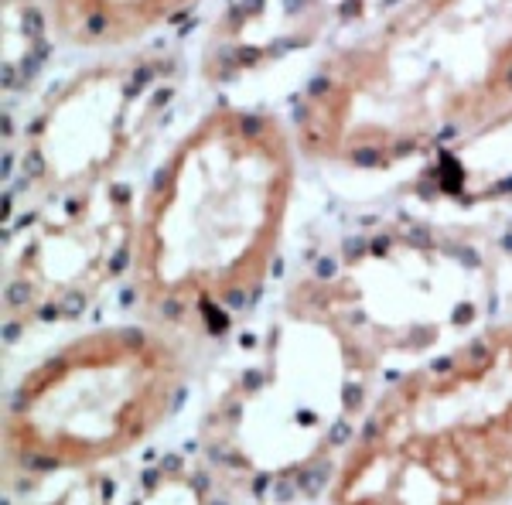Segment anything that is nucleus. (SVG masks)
<instances>
[{
  "label": "nucleus",
  "instance_id": "nucleus-1",
  "mask_svg": "<svg viewBox=\"0 0 512 505\" xmlns=\"http://www.w3.org/2000/svg\"><path fill=\"white\" fill-rule=\"evenodd\" d=\"M294 123L219 103L195 117L137 195L127 287L137 318L216 342L274 284L301 164Z\"/></svg>",
  "mask_w": 512,
  "mask_h": 505
},
{
  "label": "nucleus",
  "instance_id": "nucleus-6",
  "mask_svg": "<svg viewBox=\"0 0 512 505\" xmlns=\"http://www.w3.org/2000/svg\"><path fill=\"white\" fill-rule=\"evenodd\" d=\"M137 198L120 185H93L38 198L7 233L4 297L18 325L72 321L130 273Z\"/></svg>",
  "mask_w": 512,
  "mask_h": 505
},
{
  "label": "nucleus",
  "instance_id": "nucleus-7",
  "mask_svg": "<svg viewBox=\"0 0 512 505\" xmlns=\"http://www.w3.org/2000/svg\"><path fill=\"white\" fill-rule=\"evenodd\" d=\"M202 0H41L45 24L72 52H134L147 38L171 28Z\"/></svg>",
  "mask_w": 512,
  "mask_h": 505
},
{
  "label": "nucleus",
  "instance_id": "nucleus-4",
  "mask_svg": "<svg viewBox=\"0 0 512 505\" xmlns=\"http://www.w3.org/2000/svg\"><path fill=\"white\" fill-rule=\"evenodd\" d=\"M192 389L188 342L154 321H103L62 338L7 393V465L35 478L134 458Z\"/></svg>",
  "mask_w": 512,
  "mask_h": 505
},
{
  "label": "nucleus",
  "instance_id": "nucleus-3",
  "mask_svg": "<svg viewBox=\"0 0 512 505\" xmlns=\"http://www.w3.org/2000/svg\"><path fill=\"white\" fill-rule=\"evenodd\" d=\"M325 505H512V318L393 372L345 434Z\"/></svg>",
  "mask_w": 512,
  "mask_h": 505
},
{
  "label": "nucleus",
  "instance_id": "nucleus-2",
  "mask_svg": "<svg viewBox=\"0 0 512 505\" xmlns=\"http://www.w3.org/2000/svg\"><path fill=\"white\" fill-rule=\"evenodd\" d=\"M512 117V0H396L321 55L294 99L301 154L390 171Z\"/></svg>",
  "mask_w": 512,
  "mask_h": 505
},
{
  "label": "nucleus",
  "instance_id": "nucleus-5",
  "mask_svg": "<svg viewBox=\"0 0 512 505\" xmlns=\"http://www.w3.org/2000/svg\"><path fill=\"white\" fill-rule=\"evenodd\" d=\"M175 96V65L117 52L48 93L21 140V178L35 198L110 185L147 144Z\"/></svg>",
  "mask_w": 512,
  "mask_h": 505
}]
</instances>
